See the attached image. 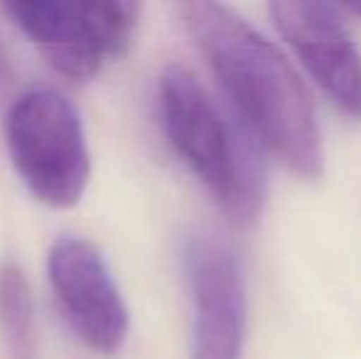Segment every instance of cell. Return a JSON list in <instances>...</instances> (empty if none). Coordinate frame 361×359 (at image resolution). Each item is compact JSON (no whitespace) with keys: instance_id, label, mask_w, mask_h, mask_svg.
<instances>
[{"instance_id":"ba28073f","label":"cell","mask_w":361,"mask_h":359,"mask_svg":"<svg viewBox=\"0 0 361 359\" xmlns=\"http://www.w3.org/2000/svg\"><path fill=\"white\" fill-rule=\"evenodd\" d=\"M0 337L13 359L35 357L32 291L15 261L0 264Z\"/></svg>"},{"instance_id":"3957f363","label":"cell","mask_w":361,"mask_h":359,"mask_svg":"<svg viewBox=\"0 0 361 359\" xmlns=\"http://www.w3.org/2000/svg\"><path fill=\"white\" fill-rule=\"evenodd\" d=\"M13 168L35 200L67 209L84 197L91 153L79 111L52 87H32L13 99L3 118Z\"/></svg>"},{"instance_id":"277c9868","label":"cell","mask_w":361,"mask_h":359,"mask_svg":"<svg viewBox=\"0 0 361 359\" xmlns=\"http://www.w3.org/2000/svg\"><path fill=\"white\" fill-rule=\"evenodd\" d=\"M8 20L72 82H86L128 52L140 5L128 0H10Z\"/></svg>"},{"instance_id":"8992f818","label":"cell","mask_w":361,"mask_h":359,"mask_svg":"<svg viewBox=\"0 0 361 359\" xmlns=\"http://www.w3.org/2000/svg\"><path fill=\"white\" fill-rule=\"evenodd\" d=\"M192 296V359H238L246 337V288L233 249L212 231L182 251Z\"/></svg>"},{"instance_id":"7a4b0ae2","label":"cell","mask_w":361,"mask_h":359,"mask_svg":"<svg viewBox=\"0 0 361 359\" xmlns=\"http://www.w3.org/2000/svg\"><path fill=\"white\" fill-rule=\"evenodd\" d=\"M157 114L170 148L236 221H253L263 205V170L185 64L157 79Z\"/></svg>"},{"instance_id":"52a82bcc","label":"cell","mask_w":361,"mask_h":359,"mask_svg":"<svg viewBox=\"0 0 361 359\" xmlns=\"http://www.w3.org/2000/svg\"><path fill=\"white\" fill-rule=\"evenodd\" d=\"M268 10L278 32L329 101L352 118H361V52L342 10L288 0L271 3Z\"/></svg>"},{"instance_id":"9c48e42d","label":"cell","mask_w":361,"mask_h":359,"mask_svg":"<svg viewBox=\"0 0 361 359\" xmlns=\"http://www.w3.org/2000/svg\"><path fill=\"white\" fill-rule=\"evenodd\" d=\"M349 13H352V15H357V18H361V5H349Z\"/></svg>"},{"instance_id":"5b68a950","label":"cell","mask_w":361,"mask_h":359,"mask_svg":"<svg viewBox=\"0 0 361 359\" xmlns=\"http://www.w3.org/2000/svg\"><path fill=\"white\" fill-rule=\"evenodd\" d=\"M47 278L74 335L99 355L118 352L128 337V308L99 246L59 236L47 251Z\"/></svg>"},{"instance_id":"6da1fadb","label":"cell","mask_w":361,"mask_h":359,"mask_svg":"<svg viewBox=\"0 0 361 359\" xmlns=\"http://www.w3.org/2000/svg\"><path fill=\"white\" fill-rule=\"evenodd\" d=\"M180 18L243 126L302 180L322 175V135L305 84L281 49L219 3H182Z\"/></svg>"}]
</instances>
